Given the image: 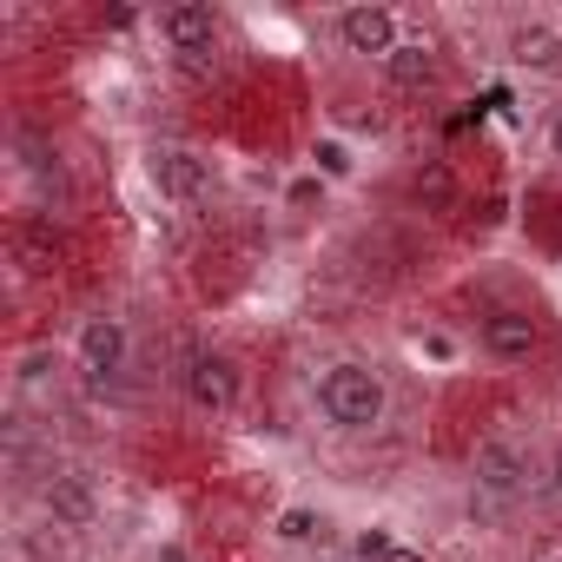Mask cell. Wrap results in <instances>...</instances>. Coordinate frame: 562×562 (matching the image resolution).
Segmentation results:
<instances>
[{
    "label": "cell",
    "mask_w": 562,
    "mask_h": 562,
    "mask_svg": "<svg viewBox=\"0 0 562 562\" xmlns=\"http://www.w3.org/2000/svg\"><path fill=\"white\" fill-rule=\"evenodd\" d=\"M358 555H364V562H371V555H378V562H391V555H397V542H391L384 529H371V536H358Z\"/></svg>",
    "instance_id": "ac0fdd59"
},
{
    "label": "cell",
    "mask_w": 562,
    "mask_h": 562,
    "mask_svg": "<svg viewBox=\"0 0 562 562\" xmlns=\"http://www.w3.org/2000/svg\"><path fill=\"white\" fill-rule=\"evenodd\" d=\"M74 358H80V378H87L93 391H113V384L133 371V331H126V318L93 312V318L80 325V338H74Z\"/></svg>",
    "instance_id": "277c9868"
},
{
    "label": "cell",
    "mask_w": 562,
    "mask_h": 562,
    "mask_svg": "<svg viewBox=\"0 0 562 562\" xmlns=\"http://www.w3.org/2000/svg\"><path fill=\"white\" fill-rule=\"evenodd\" d=\"M47 378H54V351H27V358H21V384H27V391H41Z\"/></svg>",
    "instance_id": "e0dca14e"
},
{
    "label": "cell",
    "mask_w": 562,
    "mask_h": 562,
    "mask_svg": "<svg viewBox=\"0 0 562 562\" xmlns=\"http://www.w3.org/2000/svg\"><path fill=\"white\" fill-rule=\"evenodd\" d=\"M27 159H21V172H27V186H34V199H41V212L54 218V212H67V199H74V186H67V159L54 153V146H21Z\"/></svg>",
    "instance_id": "7c38bea8"
},
{
    "label": "cell",
    "mask_w": 562,
    "mask_h": 562,
    "mask_svg": "<svg viewBox=\"0 0 562 562\" xmlns=\"http://www.w3.org/2000/svg\"><path fill=\"white\" fill-rule=\"evenodd\" d=\"M437 47L424 41V34H404L397 47H391V60H384V80L397 87V93H424V87H437Z\"/></svg>",
    "instance_id": "8fae6325"
},
{
    "label": "cell",
    "mask_w": 562,
    "mask_h": 562,
    "mask_svg": "<svg viewBox=\"0 0 562 562\" xmlns=\"http://www.w3.org/2000/svg\"><path fill=\"white\" fill-rule=\"evenodd\" d=\"M159 41L179 60H205L218 47V8L212 0H172V8H159Z\"/></svg>",
    "instance_id": "52a82bcc"
},
{
    "label": "cell",
    "mask_w": 562,
    "mask_h": 562,
    "mask_svg": "<svg viewBox=\"0 0 562 562\" xmlns=\"http://www.w3.org/2000/svg\"><path fill=\"white\" fill-rule=\"evenodd\" d=\"M325 522L312 516V509H285V516H278V542H312Z\"/></svg>",
    "instance_id": "9a60e30c"
},
{
    "label": "cell",
    "mask_w": 562,
    "mask_h": 562,
    "mask_svg": "<svg viewBox=\"0 0 562 562\" xmlns=\"http://www.w3.org/2000/svg\"><path fill=\"white\" fill-rule=\"evenodd\" d=\"M60 232H54V218L47 212H34V218H21L14 225V265L27 271V278H54L60 271Z\"/></svg>",
    "instance_id": "30bf717a"
},
{
    "label": "cell",
    "mask_w": 562,
    "mask_h": 562,
    "mask_svg": "<svg viewBox=\"0 0 562 562\" xmlns=\"http://www.w3.org/2000/svg\"><path fill=\"white\" fill-rule=\"evenodd\" d=\"M159 562H192V555H186L179 542H166V549H159Z\"/></svg>",
    "instance_id": "ffe728a7"
},
{
    "label": "cell",
    "mask_w": 562,
    "mask_h": 562,
    "mask_svg": "<svg viewBox=\"0 0 562 562\" xmlns=\"http://www.w3.org/2000/svg\"><path fill=\"white\" fill-rule=\"evenodd\" d=\"M41 503H47L54 529H67V536H80V529H93V522H100V490H93V476H87V470H54V476H47V490H41Z\"/></svg>",
    "instance_id": "9c48e42d"
},
{
    "label": "cell",
    "mask_w": 562,
    "mask_h": 562,
    "mask_svg": "<svg viewBox=\"0 0 562 562\" xmlns=\"http://www.w3.org/2000/svg\"><path fill=\"white\" fill-rule=\"evenodd\" d=\"M312 404H318V417H325L338 437H371V430H384V417H391V384H384L378 364L338 358V364H325V371L312 378Z\"/></svg>",
    "instance_id": "6da1fadb"
},
{
    "label": "cell",
    "mask_w": 562,
    "mask_h": 562,
    "mask_svg": "<svg viewBox=\"0 0 562 562\" xmlns=\"http://www.w3.org/2000/svg\"><path fill=\"white\" fill-rule=\"evenodd\" d=\"M312 159H318V172H325V179H345V172H351V153H345L338 139H318V146H312Z\"/></svg>",
    "instance_id": "2e32d148"
},
{
    "label": "cell",
    "mask_w": 562,
    "mask_h": 562,
    "mask_svg": "<svg viewBox=\"0 0 562 562\" xmlns=\"http://www.w3.org/2000/svg\"><path fill=\"white\" fill-rule=\"evenodd\" d=\"M411 192H417L424 212H450V205H457V179H450L443 159H424V166L411 172Z\"/></svg>",
    "instance_id": "5bb4252c"
},
{
    "label": "cell",
    "mask_w": 562,
    "mask_h": 562,
    "mask_svg": "<svg viewBox=\"0 0 562 562\" xmlns=\"http://www.w3.org/2000/svg\"><path fill=\"white\" fill-rule=\"evenodd\" d=\"M529 483H536V463H529V450H522L516 437L476 443V457H470V490H476L483 509H509L516 496H529Z\"/></svg>",
    "instance_id": "7a4b0ae2"
},
{
    "label": "cell",
    "mask_w": 562,
    "mask_h": 562,
    "mask_svg": "<svg viewBox=\"0 0 562 562\" xmlns=\"http://www.w3.org/2000/svg\"><path fill=\"white\" fill-rule=\"evenodd\" d=\"M179 391L199 417H225L238 404V364L218 351V345H186L179 358Z\"/></svg>",
    "instance_id": "5b68a950"
},
{
    "label": "cell",
    "mask_w": 562,
    "mask_h": 562,
    "mask_svg": "<svg viewBox=\"0 0 562 562\" xmlns=\"http://www.w3.org/2000/svg\"><path fill=\"white\" fill-rule=\"evenodd\" d=\"M146 179H153V192H159L166 205H205L212 186H218L212 159H205L199 146H179V139H159V146L146 153Z\"/></svg>",
    "instance_id": "3957f363"
},
{
    "label": "cell",
    "mask_w": 562,
    "mask_h": 562,
    "mask_svg": "<svg viewBox=\"0 0 562 562\" xmlns=\"http://www.w3.org/2000/svg\"><path fill=\"white\" fill-rule=\"evenodd\" d=\"M549 490L562 496V450H555V463H549Z\"/></svg>",
    "instance_id": "44dd1931"
},
{
    "label": "cell",
    "mask_w": 562,
    "mask_h": 562,
    "mask_svg": "<svg viewBox=\"0 0 562 562\" xmlns=\"http://www.w3.org/2000/svg\"><path fill=\"white\" fill-rule=\"evenodd\" d=\"M483 358H496V364H529L536 351H542V325L522 312V305H496V312H483Z\"/></svg>",
    "instance_id": "ba28073f"
},
{
    "label": "cell",
    "mask_w": 562,
    "mask_h": 562,
    "mask_svg": "<svg viewBox=\"0 0 562 562\" xmlns=\"http://www.w3.org/2000/svg\"><path fill=\"white\" fill-rule=\"evenodd\" d=\"M331 34H338V47L345 54H364V60H391V47L404 41L397 34V14L391 8H378V0H358V8H345L338 21H331Z\"/></svg>",
    "instance_id": "8992f818"
},
{
    "label": "cell",
    "mask_w": 562,
    "mask_h": 562,
    "mask_svg": "<svg viewBox=\"0 0 562 562\" xmlns=\"http://www.w3.org/2000/svg\"><path fill=\"white\" fill-rule=\"evenodd\" d=\"M509 67H522V74H562V34L549 21L509 27Z\"/></svg>",
    "instance_id": "4fadbf2b"
},
{
    "label": "cell",
    "mask_w": 562,
    "mask_h": 562,
    "mask_svg": "<svg viewBox=\"0 0 562 562\" xmlns=\"http://www.w3.org/2000/svg\"><path fill=\"white\" fill-rule=\"evenodd\" d=\"M542 146H549V159H555V166H562V106H555V113H549V126H542Z\"/></svg>",
    "instance_id": "d6986e66"
},
{
    "label": "cell",
    "mask_w": 562,
    "mask_h": 562,
    "mask_svg": "<svg viewBox=\"0 0 562 562\" xmlns=\"http://www.w3.org/2000/svg\"><path fill=\"white\" fill-rule=\"evenodd\" d=\"M549 562H562V555H549Z\"/></svg>",
    "instance_id": "7402d4cb"
}]
</instances>
